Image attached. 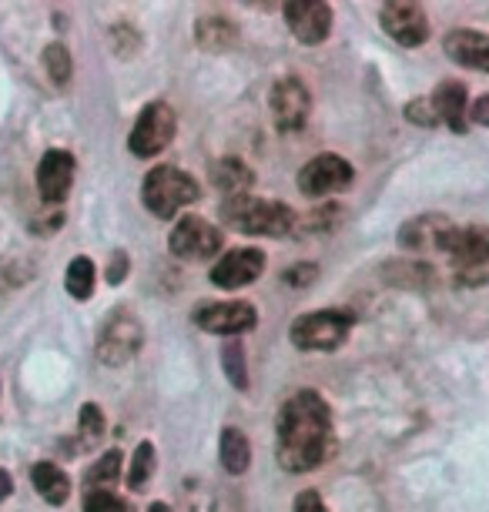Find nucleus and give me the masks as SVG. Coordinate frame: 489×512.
<instances>
[{"label":"nucleus","instance_id":"f257e3e1","mask_svg":"<svg viewBox=\"0 0 489 512\" xmlns=\"http://www.w3.org/2000/svg\"><path fill=\"white\" fill-rule=\"evenodd\" d=\"M332 452V409L319 392H295L278 412V466L309 472Z\"/></svg>","mask_w":489,"mask_h":512},{"label":"nucleus","instance_id":"f03ea898","mask_svg":"<svg viewBox=\"0 0 489 512\" xmlns=\"http://www.w3.org/2000/svg\"><path fill=\"white\" fill-rule=\"evenodd\" d=\"M222 218L228 228L242 231V235H268V238H285L295 228V211L282 201H268L255 195H238L225 198Z\"/></svg>","mask_w":489,"mask_h":512},{"label":"nucleus","instance_id":"7ed1b4c3","mask_svg":"<svg viewBox=\"0 0 489 512\" xmlns=\"http://www.w3.org/2000/svg\"><path fill=\"white\" fill-rule=\"evenodd\" d=\"M198 195H201L198 181L185 175L181 168H171V164H158L155 171H148L145 188H141V198H145L148 211L158 218L178 215L181 208L195 205Z\"/></svg>","mask_w":489,"mask_h":512},{"label":"nucleus","instance_id":"20e7f679","mask_svg":"<svg viewBox=\"0 0 489 512\" xmlns=\"http://www.w3.org/2000/svg\"><path fill=\"white\" fill-rule=\"evenodd\" d=\"M352 322H356V318L349 312H332V308L309 312V315L295 318L289 338L299 352H335L345 338H349Z\"/></svg>","mask_w":489,"mask_h":512},{"label":"nucleus","instance_id":"39448f33","mask_svg":"<svg viewBox=\"0 0 489 512\" xmlns=\"http://www.w3.org/2000/svg\"><path fill=\"white\" fill-rule=\"evenodd\" d=\"M175 128H178V118L165 101L148 104L131 128V138H128L131 154H138V158H155V154H161L175 141Z\"/></svg>","mask_w":489,"mask_h":512},{"label":"nucleus","instance_id":"423d86ee","mask_svg":"<svg viewBox=\"0 0 489 512\" xmlns=\"http://www.w3.org/2000/svg\"><path fill=\"white\" fill-rule=\"evenodd\" d=\"M145 345V328L128 312L111 315V322L101 328L98 335V362L108 365V369H118V365H128L134 355Z\"/></svg>","mask_w":489,"mask_h":512},{"label":"nucleus","instance_id":"0eeeda50","mask_svg":"<svg viewBox=\"0 0 489 512\" xmlns=\"http://www.w3.org/2000/svg\"><path fill=\"white\" fill-rule=\"evenodd\" d=\"M356 171L342 154H315V158L299 171V191L309 198H325V195H339L352 185Z\"/></svg>","mask_w":489,"mask_h":512},{"label":"nucleus","instance_id":"6e6552de","mask_svg":"<svg viewBox=\"0 0 489 512\" xmlns=\"http://www.w3.org/2000/svg\"><path fill=\"white\" fill-rule=\"evenodd\" d=\"M168 248L171 255L185 258V262H205V258H215L222 251V231L208 225L205 218L185 215L175 225V231H171Z\"/></svg>","mask_w":489,"mask_h":512},{"label":"nucleus","instance_id":"1a4fd4ad","mask_svg":"<svg viewBox=\"0 0 489 512\" xmlns=\"http://www.w3.org/2000/svg\"><path fill=\"white\" fill-rule=\"evenodd\" d=\"M268 108H272V121L278 131H299L309 121L312 94L299 77H278L272 91H268Z\"/></svg>","mask_w":489,"mask_h":512},{"label":"nucleus","instance_id":"9d476101","mask_svg":"<svg viewBox=\"0 0 489 512\" xmlns=\"http://www.w3.org/2000/svg\"><path fill=\"white\" fill-rule=\"evenodd\" d=\"M436 248L443 251V255H449V262L456 268H483L489 265V228L449 225L443 235H439Z\"/></svg>","mask_w":489,"mask_h":512},{"label":"nucleus","instance_id":"9b49d317","mask_svg":"<svg viewBox=\"0 0 489 512\" xmlns=\"http://www.w3.org/2000/svg\"><path fill=\"white\" fill-rule=\"evenodd\" d=\"M382 31L402 47H419L429 41V17L423 4H409V0H392L379 11Z\"/></svg>","mask_w":489,"mask_h":512},{"label":"nucleus","instance_id":"f8f14e48","mask_svg":"<svg viewBox=\"0 0 489 512\" xmlns=\"http://www.w3.org/2000/svg\"><path fill=\"white\" fill-rule=\"evenodd\" d=\"M195 325L212 335H242L258 325V312L252 302H212L195 312Z\"/></svg>","mask_w":489,"mask_h":512},{"label":"nucleus","instance_id":"ddd939ff","mask_svg":"<svg viewBox=\"0 0 489 512\" xmlns=\"http://www.w3.org/2000/svg\"><path fill=\"white\" fill-rule=\"evenodd\" d=\"M285 21L302 44H322L332 34V7L322 0H292L285 4Z\"/></svg>","mask_w":489,"mask_h":512},{"label":"nucleus","instance_id":"4468645a","mask_svg":"<svg viewBox=\"0 0 489 512\" xmlns=\"http://www.w3.org/2000/svg\"><path fill=\"white\" fill-rule=\"evenodd\" d=\"M265 272V251L262 248H235L222 255L212 268V282L218 288H245Z\"/></svg>","mask_w":489,"mask_h":512},{"label":"nucleus","instance_id":"2eb2a0df","mask_svg":"<svg viewBox=\"0 0 489 512\" xmlns=\"http://www.w3.org/2000/svg\"><path fill=\"white\" fill-rule=\"evenodd\" d=\"M74 185V158L71 151L51 148L37 164V191L47 205H61V201L71 195Z\"/></svg>","mask_w":489,"mask_h":512},{"label":"nucleus","instance_id":"dca6fc26","mask_svg":"<svg viewBox=\"0 0 489 512\" xmlns=\"http://www.w3.org/2000/svg\"><path fill=\"white\" fill-rule=\"evenodd\" d=\"M443 47H446L449 61H456L459 67H473V71L489 74V34L449 31Z\"/></svg>","mask_w":489,"mask_h":512},{"label":"nucleus","instance_id":"f3484780","mask_svg":"<svg viewBox=\"0 0 489 512\" xmlns=\"http://www.w3.org/2000/svg\"><path fill=\"white\" fill-rule=\"evenodd\" d=\"M433 111H436V118L449 124V131H456V134H463L466 131V84H459V81H443L439 88L433 91Z\"/></svg>","mask_w":489,"mask_h":512},{"label":"nucleus","instance_id":"a211bd4d","mask_svg":"<svg viewBox=\"0 0 489 512\" xmlns=\"http://www.w3.org/2000/svg\"><path fill=\"white\" fill-rule=\"evenodd\" d=\"M212 185L222 191L225 198H238V195H248V188L255 185V171L248 168L242 158L228 154V158H218L212 164Z\"/></svg>","mask_w":489,"mask_h":512},{"label":"nucleus","instance_id":"6ab92c4d","mask_svg":"<svg viewBox=\"0 0 489 512\" xmlns=\"http://www.w3.org/2000/svg\"><path fill=\"white\" fill-rule=\"evenodd\" d=\"M31 482L37 489V496L51 506H64L67 496H71V479L64 476V469H57L54 462H37L31 469Z\"/></svg>","mask_w":489,"mask_h":512},{"label":"nucleus","instance_id":"aec40b11","mask_svg":"<svg viewBox=\"0 0 489 512\" xmlns=\"http://www.w3.org/2000/svg\"><path fill=\"white\" fill-rule=\"evenodd\" d=\"M449 228V221L446 218H439V215H419V218H412L402 225L399 231V245L402 248H436V241L439 235Z\"/></svg>","mask_w":489,"mask_h":512},{"label":"nucleus","instance_id":"412c9836","mask_svg":"<svg viewBox=\"0 0 489 512\" xmlns=\"http://www.w3.org/2000/svg\"><path fill=\"white\" fill-rule=\"evenodd\" d=\"M195 41L208 54H222L235 44V24L228 17H201L195 24Z\"/></svg>","mask_w":489,"mask_h":512},{"label":"nucleus","instance_id":"4be33fe9","mask_svg":"<svg viewBox=\"0 0 489 512\" xmlns=\"http://www.w3.org/2000/svg\"><path fill=\"white\" fill-rule=\"evenodd\" d=\"M248 462H252V446H248L245 432L235 429V425H225V432H222V466H225V472L242 476V472L248 469Z\"/></svg>","mask_w":489,"mask_h":512},{"label":"nucleus","instance_id":"5701e85b","mask_svg":"<svg viewBox=\"0 0 489 512\" xmlns=\"http://www.w3.org/2000/svg\"><path fill=\"white\" fill-rule=\"evenodd\" d=\"M121 462L124 459L118 449L104 452V456L88 469V476H84V492H111L114 482L121 479Z\"/></svg>","mask_w":489,"mask_h":512},{"label":"nucleus","instance_id":"b1692460","mask_svg":"<svg viewBox=\"0 0 489 512\" xmlns=\"http://www.w3.org/2000/svg\"><path fill=\"white\" fill-rule=\"evenodd\" d=\"M64 285L71 298H78V302H88L94 295V262L91 258L78 255L71 265H67V275H64Z\"/></svg>","mask_w":489,"mask_h":512},{"label":"nucleus","instance_id":"393cba45","mask_svg":"<svg viewBox=\"0 0 489 512\" xmlns=\"http://www.w3.org/2000/svg\"><path fill=\"white\" fill-rule=\"evenodd\" d=\"M155 446L151 442H141L138 449H134V459H131V472H128V486L131 492H141L151 482V476H155Z\"/></svg>","mask_w":489,"mask_h":512},{"label":"nucleus","instance_id":"a878e982","mask_svg":"<svg viewBox=\"0 0 489 512\" xmlns=\"http://www.w3.org/2000/svg\"><path fill=\"white\" fill-rule=\"evenodd\" d=\"M44 71L57 88H64V84L71 81V71H74L71 51H67L64 44H47L44 47Z\"/></svg>","mask_w":489,"mask_h":512},{"label":"nucleus","instance_id":"bb28decb","mask_svg":"<svg viewBox=\"0 0 489 512\" xmlns=\"http://www.w3.org/2000/svg\"><path fill=\"white\" fill-rule=\"evenodd\" d=\"M222 369L228 375V382L235 389H248V365H245V345L242 342H228L222 349Z\"/></svg>","mask_w":489,"mask_h":512},{"label":"nucleus","instance_id":"cd10ccee","mask_svg":"<svg viewBox=\"0 0 489 512\" xmlns=\"http://www.w3.org/2000/svg\"><path fill=\"white\" fill-rule=\"evenodd\" d=\"M104 412L98 409V405L94 402H88L81 409V419H78V429H81V439L88 442V446H94V442H98L101 436H104Z\"/></svg>","mask_w":489,"mask_h":512},{"label":"nucleus","instance_id":"c85d7f7f","mask_svg":"<svg viewBox=\"0 0 489 512\" xmlns=\"http://www.w3.org/2000/svg\"><path fill=\"white\" fill-rule=\"evenodd\" d=\"M84 512H134L114 492H84Z\"/></svg>","mask_w":489,"mask_h":512},{"label":"nucleus","instance_id":"c756f323","mask_svg":"<svg viewBox=\"0 0 489 512\" xmlns=\"http://www.w3.org/2000/svg\"><path fill=\"white\" fill-rule=\"evenodd\" d=\"M406 118L409 121H416V124H423V128H429V124H436V111H433V101H426V98H419V101H412L409 108H406Z\"/></svg>","mask_w":489,"mask_h":512},{"label":"nucleus","instance_id":"7c9ffc66","mask_svg":"<svg viewBox=\"0 0 489 512\" xmlns=\"http://www.w3.org/2000/svg\"><path fill=\"white\" fill-rule=\"evenodd\" d=\"M295 512H329V509H325V502H322L319 492L305 489V492H299V496H295Z\"/></svg>","mask_w":489,"mask_h":512},{"label":"nucleus","instance_id":"2f4dec72","mask_svg":"<svg viewBox=\"0 0 489 512\" xmlns=\"http://www.w3.org/2000/svg\"><path fill=\"white\" fill-rule=\"evenodd\" d=\"M124 275H128V255L118 251V255H114V262H111V268H108V282L118 285V282H124Z\"/></svg>","mask_w":489,"mask_h":512},{"label":"nucleus","instance_id":"473e14b6","mask_svg":"<svg viewBox=\"0 0 489 512\" xmlns=\"http://www.w3.org/2000/svg\"><path fill=\"white\" fill-rule=\"evenodd\" d=\"M469 114H473V121L476 124H483V128H489V94H483L473 108H469Z\"/></svg>","mask_w":489,"mask_h":512},{"label":"nucleus","instance_id":"72a5a7b5","mask_svg":"<svg viewBox=\"0 0 489 512\" xmlns=\"http://www.w3.org/2000/svg\"><path fill=\"white\" fill-rule=\"evenodd\" d=\"M312 278H315V268L312 265L309 268L299 265V268H292V272L285 275V282H289V285H305V282H312Z\"/></svg>","mask_w":489,"mask_h":512},{"label":"nucleus","instance_id":"f704fd0d","mask_svg":"<svg viewBox=\"0 0 489 512\" xmlns=\"http://www.w3.org/2000/svg\"><path fill=\"white\" fill-rule=\"evenodd\" d=\"M14 492V479H11V472L7 469H0V502H4L7 496Z\"/></svg>","mask_w":489,"mask_h":512},{"label":"nucleus","instance_id":"c9c22d12","mask_svg":"<svg viewBox=\"0 0 489 512\" xmlns=\"http://www.w3.org/2000/svg\"><path fill=\"white\" fill-rule=\"evenodd\" d=\"M148 512H171V506H165V502H155V506H151Z\"/></svg>","mask_w":489,"mask_h":512}]
</instances>
